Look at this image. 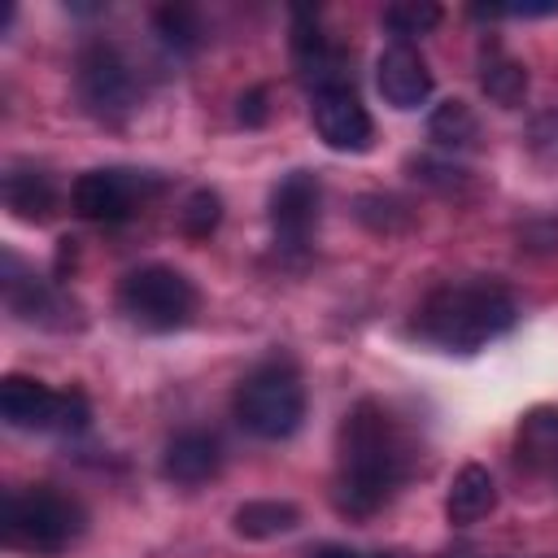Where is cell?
Masks as SVG:
<instances>
[{
    "label": "cell",
    "instance_id": "cell-1",
    "mask_svg": "<svg viewBox=\"0 0 558 558\" xmlns=\"http://www.w3.org/2000/svg\"><path fill=\"white\" fill-rule=\"evenodd\" d=\"M410 471V445L392 414L379 401H362L349 410L340 427V471H336V506L353 519L375 514L392 488Z\"/></svg>",
    "mask_w": 558,
    "mask_h": 558
},
{
    "label": "cell",
    "instance_id": "cell-2",
    "mask_svg": "<svg viewBox=\"0 0 558 558\" xmlns=\"http://www.w3.org/2000/svg\"><path fill=\"white\" fill-rule=\"evenodd\" d=\"M514 296L501 283L471 279V283H445L418 305V336L440 349H484L488 340L506 336L514 327Z\"/></svg>",
    "mask_w": 558,
    "mask_h": 558
},
{
    "label": "cell",
    "instance_id": "cell-3",
    "mask_svg": "<svg viewBox=\"0 0 558 558\" xmlns=\"http://www.w3.org/2000/svg\"><path fill=\"white\" fill-rule=\"evenodd\" d=\"M83 532V510L74 497L35 484V488H13L4 497V545L26 549V554H61L78 541Z\"/></svg>",
    "mask_w": 558,
    "mask_h": 558
},
{
    "label": "cell",
    "instance_id": "cell-4",
    "mask_svg": "<svg viewBox=\"0 0 558 558\" xmlns=\"http://www.w3.org/2000/svg\"><path fill=\"white\" fill-rule=\"evenodd\" d=\"M235 418L262 440H283L305 418V384L288 362H262L235 388Z\"/></svg>",
    "mask_w": 558,
    "mask_h": 558
},
{
    "label": "cell",
    "instance_id": "cell-5",
    "mask_svg": "<svg viewBox=\"0 0 558 558\" xmlns=\"http://www.w3.org/2000/svg\"><path fill=\"white\" fill-rule=\"evenodd\" d=\"M122 314L144 331H174L187 327L196 314V288L174 266H140L118 288Z\"/></svg>",
    "mask_w": 558,
    "mask_h": 558
},
{
    "label": "cell",
    "instance_id": "cell-6",
    "mask_svg": "<svg viewBox=\"0 0 558 558\" xmlns=\"http://www.w3.org/2000/svg\"><path fill=\"white\" fill-rule=\"evenodd\" d=\"M78 100L87 105L92 118L100 122H122L135 100H140V87H135V74L126 65V57L113 48V44H87L78 52Z\"/></svg>",
    "mask_w": 558,
    "mask_h": 558
},
{
    "label": "cell",
    "instance_id": "cell-7",
    "mask_svg": "<svg viewBox=\"0 0 558 558\" xmlns=\"http://www.w3.org/2000/svg\"><path fill=\"white\" fill-rule=\"evenodd\" d=\"M318 205H323V187L310 170H292L275 183L270 192V227L279 235L283 248H305L314 227H318Z\"/></svg>",
    "mask_w": 558,
    "mask_h": 558
},
{
    "label": "cell",
    "instance_id": "cell-8",
    "mask_svg": "<svg viewBox=\"0 0 558 558\" xmlns=\"http://www.w3.org/2000/svg\"><path fill=\"white\" fill-rule=\"evenodd\" d=\"M314 131L336 153H362L371 148V135H375L371 113L353 96V87H327L314 96Z\"/></svg>",
    "mask_w": 558,
    "mask_h": 558
},
{
    "label": "cell",
    "instance_id": "cell-9",
    "mask_svg": "<svg viewBox=\"0 0 558 558\" xmlns=\"http://www.w3.org/2000/svg\"><path fill=\"white\" fill-rule=\"evenodd\" d=\"M140 192H144V179L131 170H87L74 179L70 205H74V214H83L92 222H118L135 209Z\"/></svg>",
    "mask_w": 558,
    "mask_h": 558
},
{
    "label": "cell",
    "instance_id": "cell-10",
    "mask_svg": "<svg viewBox=\"0 0 558 558\" xmlns=\"http://www.w3.org/2000/svg\"><path fill=\"white\" fill-rule=\"evenodd\" d=\"M375 83H379V96L392 109H418L432 96V70L418 57V48H410V44H392V48L379 52Z\"/></svg>",
    "mask_w": 558,
    "mask_h": 558
},
{
    "label": "cell",
    "instance_id": "cell-11",
    "mask_svg": "<svg viewBox=\"0 0 558 558\" xmlns=\"http://www.w3.org/2000/svg\"><path fill=\"white\" fill-rule=\"evenodd\" d=\"M61 397L65 392H52L48 384L39 379H26V375H9L0 384V414L9 427H22V432H44L61 423Z\"/></svg>",
    "mask_w": 558,
    "mask_h": 558
},
{
    "label": "cell",
    "instance_id": "cell-12",
    "mask_svg": "<svg viewBox=\"0 0 558 558\" xmlns=\"http://www.w3.org/2000/svg\"><path fill=\"white\" fill-rule=\"evenodd\" d=\"M514 458L532 475L558 484V405H536L514 432Z\"/></svg>",
    "mask_w": 558,
    "mask_h": 558
},
{
    "label": "cell",
    "instance_id": "cell-13",
    "mask_svg": "<svg viewBox=\"0 0 558 558\" xmlns=\"http://www.w3.org/2000/svg\"><path fill=\"white\" fill-rule=\"evenodd\" d=\"M222 466V445L209 432H179L161 453V475L174 484H205Z\"/></svg>",
    "mask_w": 558,
    "mask_h": 558
},
{
    "label": "cell",
    "instance_id": "cell-14",
    "mask_svg": "<svg viewBox=\"0 0 558 558\" xmlns=\"http://www.w3.org/2000/svg\"><path fill=\"white\" fill-rule=\"evenodd\" d=\"M493 506H497V484H493L488 466L466 462V466L453 475L449 497H445V514H449V523H475V519H484Z\"/></svg>",
    "mask_w": 558,
    "mask_h": 558
},
{
    "label": "cell",
    "instance_id": "cell-15",
    "mask_svg": "<svg viewBox=\"0 0 558 558\" xmlns=\"http://www.w3.org/2000/svg\"><path fill=\"white\" fill-rule=\"evenodd\" d=\"M301 523V510L292 501H279V497H257V501H244L235 506L231 514V527L235 536L244 541H270V536H283Z\"/></svg>",
    "mask_w": 558,
    "mask_h": 558
},
{
    "label": "cell",
    "instance_id": "cell-16",
    "mask_svg": "<svg viewBox=\"0 0 558 558\" xmlns=\"http://www.w3.org/2000/svg\"><path fill=\"white\" fill-rule=\"evenodd\" d=\"M4 205L22 222H44L52 214V205H57L52 179L39 174V170H13V174H4Z\"/></svg>",
    "mask_w": 558,
    "mask_h": 558
},
{
    "label": "cell",
    "instance_id": "cell-17",
    "mask_svg": "<svg viewBox=\"0 0 558 558\" xmlns=\"http://www.w3.org/2000/svg\"><path fill=\"white\" fill-rule=\"evenodd\" d=\"M480 87H484V96H488L493 105L514 109V105H523V96H527V70H523L514 57H501V52H497V57L484 61Z\"/></svg>",
    "mask_w": 558,
    "mask_h": 558
},
{
    "label": "cell",
    "instance_id": "cell-18",
    "mask_svg": "<svg viewBox=\"0 0 558 558\" xmlns=\"http://www.w3.org/2000/svg\"><path fill=\"white\" fill-rule=\"evenodd\" d=\"M427 135H432L440 148H471L475 135H480V122H475V113H471L466 100H445V105L432 109Z\"/></svg>",
    "mask_w": 558,
    "mask_h": 558
},
{
    "label": "cell",
    "instance_id": "cell-19",
    "mask_svg": "<svg viewBox=\"0 0 558 558\" xmlns=\"http://www.w3.org/2000/svg\"><path fill=\"white\" fill-rule=\"evenodd\" d=\"M218 222H222V196L209 192V187H196V192L183 201V209H179V231L192 235V240L214 235Z\"/></svg>",
    "mask_w": 558,
    "mask_h": 558
},
{
    "label": "cell",
    "instance_id": "cell-20",
    "mask_svg": "<svg viewBox=\"0 0 558 558\" xmlns=\"http://www.w3.org/2000/svg\"><path fill=\"white\" fill-rule=\"evenodd\" d=\"M436 22H440V9L427 4V0H401V4H388V9H384V26H388L392 35H401V44H405L410 35H427Z\"/></svg>",
    "mask_w": 558,
    "mask_h": 558
},
{
    "label": "cell",
    "instance_id": "cell-21",
    "mask_svg": "<svg viewBox=\"0 0 558 558\" xmlns=\"http://www.w3.org/2000/svg\"><path fill=\"white\" fill-rule=\"evenodd\" d=\"M157 35H161V44L166 48H174V52H192L196 48V39H201V22H196V13L192 9H183V4H166V9H157Z\"/></svg>",
    "mask_w": 558,
    "mask_h": 558
},
{
    "label": "cell",
    "instance_id": "cell-22",
    "mask_svg": "<svg viewBox=\"0 0 558 558\" xmlns=\"http://www.w3.org/2000/svg\"><path fill=\"white\" fill-rule=\"evenodd\" d=\"M266 87H248L244 96H240V105H235V118L244 122V126H262L266 122Z\"/></svg>",
    "mask_w": 558,
    "mask_h": 558
},
{
    "label": "cell",
    "instance_id": "cell-23",
    "mask_svg": "<svg viewBox=\"0 0 558 558\" xmlns=\"http://www.w3.org/2000/svg\"><path fill=\"white\" fill-rule=\"evenodd\" d=\"M310 558H388V554H357V549H344V545H323Z\"/></svg>",
    "mask_w": 558,
    "mask_h": 558
}]
</instances>
